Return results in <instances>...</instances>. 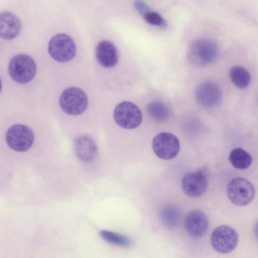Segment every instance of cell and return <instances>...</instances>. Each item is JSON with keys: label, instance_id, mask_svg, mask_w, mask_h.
Here are the masks:
<instances>
[{"label": "cell", "instance_id": "9a60e30c", "mask_svg": "<svg viewBox=\"0 0 258 258\" xmlns=\"http://www.w3.org/2000/svg\"><path fill=\"white\" fill-rule=\"evenodd\" d=\"M95 54L99 63L104 68H112L118 62V54L117 49L109 41L103 40L100 42L96 48Z\"/></svg>", "mask_w": 258, "mask_h": 258}, {"label": "cell", "instance_id": "6da1fadb", "mask_svg": "<svg viewBox=\"0 0 258 258\" xmlns=\"http://www.w3.org/2000/svg\"><path fill=\"white\" fill-rule=\"evenodd\" d=\"M219 48L217 43L209 38H199L190 45L187 53L188 60L196 67H204L217 57Z\"/></svg>", "mask_w": 258, "mask_h": 258}, {"label": "cell", "instance_id": "5b68a950", "mask_svg": "<svg viewBox=\"0 0 258 258\" xmlns=\"http://www.w3.org/2000/svg\"><path fill=\"white\" fill-rule=\"evenodd\" d=\"M142 113L135 104L130 101L118 103L113 112V118L116 123L125 129L137 127L142 121Z\"/></svg>", "mask_w": 258, "mask_h": 258}, {"label": "cell", "instance_id": "30bf717a", "mask_svg": "<svg viewBox=\"0 0 258 258\" xmlns=\"http://www.w3.org/2000/svg\"><path fill=\"white\" fill-rule=\"evenodd\" d=\"M208 186L207 176L202 171L188 172L181 180V187L183 192L192 198H198L204 195Z\"/></svg>", "mask_w": 258, "mask_h": 258}, {"label": "cell", "instance_id": "7402d4cb", "mask_svg": "<svg viewBox=\"0 0 258 258\" xmlns=\"http://www.w3.org/2000/svg\"><path fill=\"white\" fill-rule=\"evenodd\" d=\"M1 90H2V82H1V80L0 79V92L1 91Z\"/></svg>", "mask_w": 258, "mask_h": 258}, {"label": "cell", "instance_id": "7a4b0ae2", "mask_svg": "<svg viewBox=\"0 0 258 258\" xmlns=\"http://www.w3.org/2000/svg\"><path fill=\"white\" fill-rule=\"evenodd\" d=\"M8 71L11 77L15 82L25 84L34 77L36 71V63L30 56L18 54L11 59Z\"/></svg>", "mask_w": 258, "mask_h": 258}, {"label": "cell", "instance_id": "7c38bea8", "mask_svg": "<svg viewBox=\"0 0 258 258\" xmlns=\"http://www.w3.org/2000/svg\"><path fill=\"white\" fill-rule=\"evenodd\" d=\"M184 228L191 236L200 237L207 232L209 222L208 218L203 211L194 210L189 212L184 221Z\"/></svg>", "mask_w": 258, "mask_h": 258}, {"label": "cell", "instance_id": "e0dca14e", "mask_svg": "<svg viewBox=\"0 0 258 258\" xmlns=\"http://www.w3.org/2000/svg\"><path fill=\"white\" fill-rule=\"evenodd\" d=\"M149 116L154 120L163 122L167 120L171 115L169 107L164 103L155 101L150 103L147 107Z\"/></svg>", "mask_w": 258, "mask_h": 258}, {"label": "cell", "instance_id": "277c9868", "mask_svg": "<svg viewBox=\"0 0 258 258\" xmlns=\"http://www.w3.org/2000/svg\"><path fill=\"white\" fill-rule=\"evenodd\" d=\"M76 46L74 40L66 34H58L50 40L48 51L50 56L60 62L72 60L76 53Z\"/></svg>", "mask_w": 258, "mask_h": 258}, {"label": "cell", "instance_id": "ffe728a7", "mask_svg": "<svg viewBox=\"0 0 258 258\" xmlns=\"http://www.w3.org/2000/svg\"><path fill=\"white\" fill-rule=\"evenodd\" d=\"M101 237L107 242L123 247H129L133 245L132 239L126 236L109 230L100 232Z\"/></svg>", "mask_w": 258, "mask_h": 258}, {"label": "cell", "instance_id": "ba28073f", "mask_svg": "<svg viewBox=\"0 0 258 258\" xmlns=\"http://www.w3.org/2000/svg\"><path fill=\"white\" fill-rule=\"evenodd\" d=\"M34 134L28 126L16 124L7 131L6 139L8 145L17 152H25L29 150L34 142Z\"/></svg>", "mask_w": 258, "mask_h": 258}, {"label": "cell", "instance_id": "52a82bcc", "mask_svg": "<svg viewBox=\"0 0 258 258\" xmlns=\"http://www.w3.org/2000/svg\"><path fill=\"white\" fill-rule=\"evenodd\" d=\"M227 192L229 199L233 204L244 206L253 200L255 189L249 180L244 178L237 177L229 183Z\"/></svg>", "mask_w": 258, "mask_h": 258}, {"label": "cell", "instance_id": "8fae6325", "mask_svg": "<svg viewBox=\"0 0 258 258\" xmlns=\"http://www.w3.org/2000/svg\"><path fill=\"white\" fill-rule=\"evenodd\" d=\"M195 96L201 105L205 107H213L220 102L222 92L220 88L215 83L205 81L197 86Z\"/></svg>", "mask_w": 258, "mask_h": 258}, {"label": "cell", "instance_id": "d6986e66", "mask_svg": "<svg viewBox=\"0 0 258 258\" xmlns=\"http://www.w3.org/2000/svg\"><path fill=\"white\" fill-rule=\"evenodd\" d=\"M229 76L233 84L239 88L247 87L250 81V75L244 68L234 66L231 68Z\"/></svg>", "mask_w": 258, "mask_h": 258}, {"label": "cell", "instance_id": "2e32d148", "mask_svg": "<svg viewBox=\"0 0 258 258\" xmlns=\"http://www.w3.org/2000/svg\"><path fill=\"white\" fill-rule=\"evenodd\" d=\"M228 159L231 165L235 168L240 170L248 168L252 161L251 156L240 148L232 150L229 154Z\"/></svg>", "mask_w": 258, "mask_h": 258}, {"label": "cell", "instance_id": "9c48e42d", "mask_svg": "<svg viewBox=\"0 0 258 258\" xmlns=\"http://www.w3.org/2000/svg\"><path fill=\"white\" fill-rule=\"evenodd\" d=\"M155 154L164 160H171L178 154L180 143L178 138L169 132H163L156 135L152 142Z\"/></svg>", "mask_w": 258, "mask_h": 258}, {"label": "cell", "instance_id": "ac0fdd59", "mask_svg": "<svg viewBox=\"0 0 258 258\" xmlns=\"http://www.w3.org/2000/svg\"><path fill=\"white\" fill-rule=\"evenodd\" d=\"M180 216L179 209L173 205L164 207L160 212L161 221L169 229L176 227L179 223Z\"/></svg>", "mask_w": 258, "mask_h": 258}, {"label": "cell", "instance_id": "5bb4252c", "mask_svg": "<svg viewBox=\"0 0 258 258\" xmlns=\"http://www.w3.org/2000/svg\"><path fill=\"white\" fill-rule=\"evenodd\" d=\"M21 29L19 19L13 13L4 11L0 13V37L11 40L17 37Z\"/></svg>", "mask_w": 258, "mask_h": 258}, {"label": "cell", "instance_id": "8992f818", "mask_svg": "<svg viewBox=\"0 0 258 258\" xmlns=\"http://www.w3.org/2000/svg\"><path fill=\"white\" fill-rule=\"evenodd\" d=\"M236 230L230 226L223 225L216 227L211 236V243L217 252L226 254L233 251L238 243Z\"/></svg>", "mask_w": 258, "mask_h": 258}, {"label": "cell", "instance_id": "44dd1931", "mask_svg": "<svg viewBox=\"0 0 258 258\" xmlns=\"http://www.w3.org/2000/svg\"><path fill=\"white\" fill-rule=\"evenodd\" d=\"M148 24L156 26L165 27L167 23L158 12L151 10L149 6L140 14Z\"/></svg>", "mask_w": 258, "mask_h": 258}, {"label": "cell", "instance_id": "3957f363", "mask_svg": "<svg viewBox=\"0 0 258 258\" xmlns=\"http://www.w3.org/2000/svg\"><path fill=\"white\" fill-rule=\"evenodd\" d=\"M59 104L61 110L66 114L77 115L82 113L87 108L88 98L81 88L70 87L61 93Z\"/></svg>", "mask_w": 258, "mask_h": 258}, {"label": "cell", "instance_id": "4fadbf2b", "mask_svg": "<svg viewBox=\"0 0 258 258\" xmlns=\"http://www.w3.org/2000/svg\"><path fill=\"white\" fill-rule=\"evenodd\" d=\"M74 149L77 157L86 163L93 161L98 155L97 147L89 136H80L74 141Z\"/></svg>", "mask_w": 258, "mask_h": 258}]
</instances>
